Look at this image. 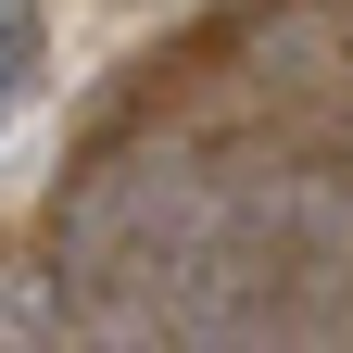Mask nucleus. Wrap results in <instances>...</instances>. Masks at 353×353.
<instances>
[{
    "instance_id": "2",
    "label": "nucleus",
    "mask_w": 353,
    "mask_h": 353,
    "mask_svg": "<svg viewBox=\"0 0 353 353\" xmlns=\"http://www.w3.org/2000/svg\"><path fill=\"white\" fill-rule=\"evenodd\" d=\"M0 353H51V290L38 278H0Z\"/></svg>"
},
{
    "instance_id": "1",
    "label": "nucleus",
    "mask_w": 353,
    "mask_h": 353,
    "mask_svg": "<svg viewBox=\"0 0 353 353\" xmlns=\"http://www.w3.org/2000/svg\"><path fill=\"white\" fill-rule=\"evenodd\" d=\"M38 76H51V13H38V0H0V126L26 114Z\"/></svg>"
}]
</instances>
